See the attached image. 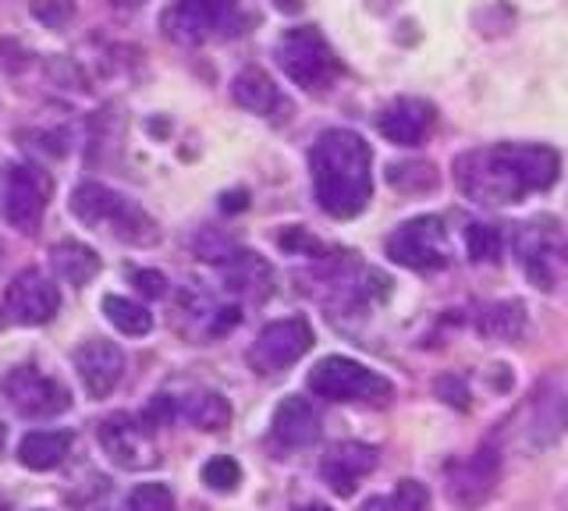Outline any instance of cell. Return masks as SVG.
<instances>
[{
  "label": "cell",
  "mask_w": 568,
  "mask_h": 511,
  "mask_svg": "<svg viewBox=\"0 0 568 511\" xmlns=\"http://www.w3.org/2000/svg\"><path fill=\"white\" fill-rule=\"evenodd\" d=\"M298 511H331V508H324V504H306V508H298Z\"/></svg>",
  "instance_id": "obj_34"
},
{
  "label": "cell",
  "mask_w": 568,
  "mask_h": 511,
  "mask_svg": "<svg viewBox=\"0 0 568 511\" xmlns=\"http://www.w3.org/2000/svg\"><path fill=\"white\" fill-rule=\"evenodd\" d=\"M50 263H53V270H58V277L68 280V285H75V288L89 285V280L100 274V256L89 249V245H82V242L53 245Z\"/></svg>",
  "instance_id": "obj_22"
},
{
  "label": "cell",
  "mask_w": 568,
  "mask_h": 511,
  "mask_svg": "<svg viewBox=\"0 0 568 511\" xmlns=\"http://www.w3.org/2000/svg\"><path fill=\"white\" fill-rule=\"evenodd\" d=\"M0 511H4V504H0Z\"/></svg>",
  "instance_id": "obj_36"
},
{
  "label": "cell",
  "mask_w": 568,
  "mask_h": 511,
  "mask_svg": "<svg viewBox=\"0 0 568 511\" xmlns=\"http://www.w3.org/2000/svg\"><path fill=\"white\" fill-rule=\"evenodd\" d=\"M377 462H381L377 448L363 444V440H342V444H334L324 454V462H320V476H324L327 487L337 493V498H352L355 487H359V480L377 469Z\"/></svg>",
  "instance_id": "obj_14"
},
{
  "label": "cell",
  "mask_w": 568,
  "mask_h": 511,
  "mask_svg": "<svg viewBox=\"0 0 568 511\" xmlns=\"http://www.w3.org/2000/svg\"><path fill=\"white\" fill-rule=\"evenodd\" d=\"M519 330H523V313L515 303L494 306L484 313V334H490V338H519Z\"/></svg>",
  "instance_id": "obj_29"
},
{
  "label": "cell",
  "mask_w": 568,
  "mask_h": 511,
  "mask_svg": "<svg viewBox=\"0 0 568 511\" xmlns=\"http://www.w3.org/2000/svg\"><path fill=\"white\" fill-rule=\"evenodd\" d=\"M227 14L231 0H171L164 11V32L182 47H200L227 25Z\"/></svg>",
  "instance_id": "obj_12"
},
{
  "label": "cell",
  "mask_w": 568,
  "mask_h": 511,
  "mask_svg": "<svg viewBox=\"0 0 568 511\" xmlns=\"http://www.w3.org/2000/svg\"><path fill=\"white\" fill-rule=\"evenodd\" d=\"M387 182L402 188V192H430L437 185V171L434 164H395L387 171Z\"/></svg>",
  "instance_id": "obj_26"
},
{
  "label": "cell",
  "mask_w": 568,
  "mask_h": 511,
  "mask_svg": "<svg viewBox=\"0 0 568 511\" xmlns=\"http://www.w3.org/2000/svg\"><path fill=\"white\" fill-rule=\"evenodd\" d=\"M271 430H274V440L284 448H306L313 444V440L320 437V416L313 409V401L310 398H284L277 405V412H274V422H271Z\"/></svg>",
  "instance_id": "obj_17"
},
{
  "label": "cell",
  "mask_w": 568,
  "mask_h": 511,
  "mask_svg": "<svg viewBox=\"0 0 568 511\" xmlns=\"http://www.w3.org/2000/svg\"><path fill=\"white\" fill-rule=\"evenodd\" d=\"M0 256H4V249H0Z\"/></svg>",
  "instance_id": "obj_37"
},
{
  "label": "cell",
  "mask_w": 568,
  "mask_h": 511,
  "mask_svg": "<svg viewBox=\"0 0 568 511\" xmlns=\"http://www.w3.org/2000/svg\"><path fill=\"white\" fill-rule=\"evenodd\" d=\"M203 483L210 490H217V493H231L242 483V469H239L235 458H227V454L210 458V462L203 466Z\"/></svg>",
  "instance_id": "obj_30"
},
{
  "label": "cell",
  "mask_w": 568,
  "mask_h": 511,
  "mask_svg": "<svg viewBox=\"0 0 568 511\" xmlns=\"http://www.w3.org/2000/svg\"><path fill=\"white\" fill-rule=\"evenodd\" d=\"M103 316L121 334H129V338H142V334L153 330V313L146 306L132 303V298H121V295H106L103 298Z\"/></svg>",
  "instance_id": "obj_24"
},
{
  "label": "cell",
  "mask_w": 568,
  "mask_h": 511,
  "mask_svg": "<svg viewBox=\"0 0 568 511\" xmlns=\"http://www.w3.org/2000/svg\"><path fill=\"white\" fill-rule=\"evenodd\" d=\"M497 469H501V462H497V454L490 448L469 454L466 462H458L448 476V493L452 501L458 508H476L484 504L494 487H497Z\"/></svg>",
  "instance_id": "obj_16"
},
{
  "label": "cell",
  "mask_w": 568,
  "mask_h": 511,
  "mask_svg": "<svg viewBox=\"0 0 568 511\" xmlns=\"http://www.w3.org/2000/svg\"><path fill=\"white\" fill-rule=\"evenodd\" d=\"M174 412L189 419L195 430H224L231 422V405L217 395V391H195L182 401H174Z\"/></svg>",
  "instance_id": "obj_23"
},
{
  "label": "cell",
  "mask_w": 568,
  "mask_h": 511,
  "mask_svg": "<svg viewBox=\"0 0 568 511\" xmlns=\"http://www.w3.org/2000/svg\"><path fill=\"white\" fill-rule=\"evenodd\" d=\"M4 437H8V433H4V422H0V448H4Z\"/></svg>",
  "instance_id": "obj_35"
},
{
  "label": "cell",
  "mask_w": 568,
  "mask_h": 511,
  "mask_svg": "<svg viewBox=\"0 0 568 511\" xmlns=\"http://www.w3.org/2000/svg\"><path fill=\"white\" fill-rule=\"evenodd\" d=\"M100 444L121 469H150L156 466V444L150 419H135L129 412H114L100 422Z\"/></svg>",
  "instance_id": "obj_11"
},
{
  "label": "cell",
  "mask_w": 568,
  "mask_h": 511,
  "mask_svg": "<svg viewBox=\"0 0 568 511\" xmlns=\"http://www.w3.org/2000/svg\"><path fill=\"white\" fill-rule=\"evenodd\" d=\"M61 309L58 285L43 270L14 274L4 298H0V327H43Z\"/></svg>",
  "instance_id": "obj_7"
},
{
  "label": "cell",
  "mask_w": 568,
  "mask_h": 511,
  "mask_svg": "<svg viewBox=\"0 0 568 511\" xmlns=\"http://www.w3.org/2000/svg\"><path fill=\"white\" fill-rule=\"evenodd\" d=\"M75 374L89 398H106L124 377V351L114 341L93 338L75 348Z\"/></svg>",
  "instance_id": "obj_13"
},
{
  "label": "cell",
  "mask_w": 568,
  "mask_h": 511,
  "mask_svg": "<svg viewBox=\"0 0 568 511\" xmlns=\"http://www.w3.org/2000/svg\"><path fill=\"white\" fill-rule=\"evenodd\" d=\"M373 153L369 143L352 129H327L310 153L316 203L331 217L348 221L363 214L373 196Z\"/></svg>",
  "instance_id": "obj_2"
},
{
  "label": "cell",
  "mask_w": 568,
  "mask_h": 511,
  "mask_svg": "<svg viewBox=\"0 0 568 511\" xmlns=\"http://www.w3.org/2000/svg\"><path fill=\"white\" fill-rule=\"evenodd\" d=\"M132 280H135V288L142 295H150V298H164L168 295V277L156 274V270H135Z\"/></svg>",
  "instance_id": "obj_31"
},
{
  "label": "cell",
  "mask_w": 568,
  "mask_h": 511,
  "mask_svg": "<svg viewBox=\"0 0 568 511\" xmlns=\"http://www.w3.org/2000/svg\"><path fill=\"white\" fill-rule=\"evenodd\" d=\"M124 511H174V493L164 483H139L124 501Z\"/></svg>",
  "instance_id": "obj_28"
},
{
  "label": "cell",
  "mask_w": 568,
  "mask_h": 511,
  "mask_svg": "<svg viewBox=\"0 0 568 511\" xmlns=\"http://www.w3.org/2000/svg\"><path fill=\"white\" fill-rule=\"evenodd\" d=\"M231 96H235V103L245 108L248 114H271L281 103L277 85L263 68H242L235 82H231Z\"/></svg>",
  "instance_id": "obj_21"
},
{
  "label": "cell",
  "mask_w": 568,
  "mask_h": 511,
  "mask_svg": "<svg viewBox=\"0 0 568 511\" xmlns=\"http://www.w3.org/2000/svg\"><path fill=\"white\" fill-rule=\"evenodd\" d=\"M310 391L327 401H387L390 384L363 362L331 356L310 369Z\"/></svg>",
  "instance_id": "obj_6"
},
{
  "label": "cell",
  "mask_w": 568,
  "mask_h": 511,
  "mask_svg": "<svg viewBox=\"0 0 568 511\" xmlns=\"http://www.w3.org/2000/svg\"><path fill=\"white\" fill-rule=\"evenodd\" d=\"M466 249H469V259L490 263V259L501 256V232L490 224H469L466 227Z\"/></svg>",
  "instance_id": "obj_27"
},
{
  "label": "cell",
  "mask_w": 568,
  "mask_h": 511,
  "mask_svg": "<svg viewBox=\"0 0 568 511\" xmlns=\"http://www.w3.org/2000/svg\"><path fill=\"white\" fill-rule=\"evenodd\" d=\"M8 405L22 419H53L71 409V395L61 380L40 374L36 366H14L11 374L0 380Z\"/></svg>",
  "instance_id": "obj_8"
},
{
  "label": "cell",
  "mask_w": 568,
  "mask_h": 511,
  "mask_svg": "<svg viewBox=\"0 0 568 511\" xmlns=\"http://www.w3.org/2000/svg\"><path fill=\"white\" fill-rule=\"evenodd\" d=\"M313 348V327L306 316H288V320H274L266 324L253 348H248V366L256 369L260 377L281 374V369L295 366L306 351Z\"/></svg>",
  "instance_id": "obj_9"
},
{
  "label": "cell",
  "mask_w": 568,
  "mask_h": 511,
  "mask_svg": "<svg viewBox=\"0 0 568 511\" xmlns=\"http://www.w3.org/2000/svg\"><path fill=\"white\" fill-rule=\"evenodd\" d=\"M387 256L408 270H440L448 267V238H444L440 217H416L405 221L395 235L387 238Z\"/></svg>",
  "instance_id": "obj_10"
},
{
  "label": "cell",
  "mask_w": 568,
  "mask_h": 511,
  "mask_svg": "<svg viewBox=\"0 0 568 511\" xmlns=\"http://www.w3.org/2000/svg\"><path fill=\"white\" fill-rule=\"evenodd\" d=\"M274 4H277V11H284V14H295L302 4H306V0H274Z\"/></svg>",
  "instance_id": "obj_32"
},
{
  "label": "cell",
  "mask_w": 568,
  "mask_h": 511,
  "mask_svg": "<svg viewBox=\"0 0 568 511\" xmlns=\"http://www.w3.org/2000/svg\"><path fill=\"white\" fill-rule=\"evenodd\" d=\"M519 259H523V270L532 277L537 288H555L558 280V249H555V238L540 227H523L519 235Z\"/></svg>",
  "instance_id": "obj_18"
},
{
  "label": "cell",
  "mask_w": 568,
  "mask_h": 511,
  "mask_svg": "<svg viewBox=\"0 0 568 511\" xmlns=\"http://www.w3.org/2000/svg\"><path fill=\"white\" fill-rule=\"evenodd\" d=\"M434 125H437L434 103H426L419 96H402L395 103H387L377 117L381 135L395 146H419L434 132Z\"/></svg>",
  "instance_id": "obj_15"
},
{
  "label": "cell",
  "mask_w": 568,
  "mask_h": 511,
  "mask_svg": "<svg viewBox=\"0 0 568 511\" xmlns=\"http://www.w3.org/2000/svg\"><path fill=\"white\" fill-rule=\"evenodd\" d=\"M71 214H75L85 227H97V232H111L114 238L129 242V245H153L160 238L156 221L139 209L132 200H124L121 192L85 182L71 192Z\"/></svg>",
  "instance_id": "obj_3"
},
{
  "label": "cell",
  "mask_w": 568,
  "mask_h": 511,
  "mask_svg": "<svg viewBox=\"0 0 568 511\" xmlns=\"http://www.w3.org/2000/svg\"><path fill=\"white\" fill-rule=\"evenodd\" d=\"M274 58L281 64V72L295 85H302L306 93H324L337 82V75H342V61L334 58L331 43L324 40V32L316 25L284 32L274 47Z\"/></svg>",
  "instance_id": "obj_4"
},
{
  "label": "cell",
  "mask_w": 568,
  "mask_h": 511,
  "mask_svg": "<svg viewBox=\"0 0 568 511\" xmlns=\"http://www.w3.org/2000/svg\"><path fill=\"white\" fill-rule=\"evenodd\" d=\"M53 192V178L36 164H8L0 171V214L14 232L32 235L40 227L47 203Z\"/></svg>",
  "instance_id": "obj_5"
},
{
  "label": "cell",
  "mask_w": 568,
  "mask_h": 511,
  "mask_svg": "<svg viewBox=\"0 0 568 511\" xmlns=\"http://www.w3.org/2000/svg\"><path fill=\"white\" fill-rule=\"evenodd\" d=\"M71 451V433L64 430H36L26 433L22 444H18V462L32 472H50L58 469Z\"/></svg>",
  "instance_id": "obj_20"
},
{
  "label": "cell",
  "mask_w": 568,
  "mask_h": 511,
  "mask_svg": "<svg viewBox=\"0 0 568 511\" xmlns=\"http://www.w3.org/2000/svg\"><path fill=\"white\" fill-rule=\"evenodd\" d=\"M561 156L540 143H497L462 153L455 178L462 196L484 206H508L558 182Z\"/></svg>",
  "instance_id": "obj_1"
},
{
  "label": "cell",
  "mask_w": 568,
  "mask_h": 511,
  "mask_svg": "<svg viewBox=\"0 0 568 511\" xmlns=\"http://www.w3.org/2000/svg\"><path fill=\"white\" fill-rule=\"evenodd\" d=\"M426 504H430V498H426L423 483H416V480H402V483L395 487V493H390V498L369 501L363 511H426Z\"/></svg>",
  "instance_id": "obj_25"
},
{
  "label": "cell",
  "mask_w": 568,
  "mask_h": 511,
  "mask_svg": "<svg viewBox=\"0 0 568 511\" xmlns=\"http://www.w3.org/2000/svg\"><path fill=\"white\" fill-rule=\"evenodd\" d=\"M221 267H224V280H227V288L231 292H242L248 298H263L266 292H271L274 285V274L271 267L256 256V253H248V249H235L227 259H221Z\"/></svg>",
  "instance_id": "obj_19"
},
{
  "label": "cell",
  "mask_w": 568,
  "mask_h": 511,
  "mask_svg": "<svg viewBox=\"0 0 568 511\" xmlns=\"http://www.w3.org/2000/svg\"><path fill=\"white\" fill-rule=\"evenodd\" d=\"M111 4H114V8H142L146 0H111Z\"/></svg>",
  "instance_id": "obj_33"
}]
</instances>
